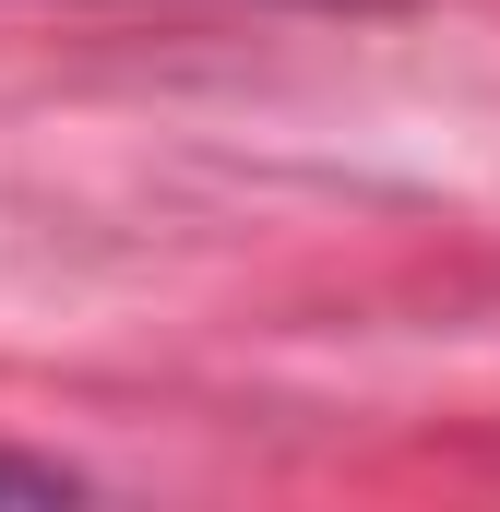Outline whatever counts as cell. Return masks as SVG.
Returning <instances> with one entry per match:
<instances>
[{
    "instance_id": "cell-1",
    "label": "cell",
    "mask_w": 500,
    "mask_h": 512,
    "mask_svg": "<svg viewBox=\"0 0 500 512\" xmlns=\"http://www.w3.org/2000/svg\"><path fill=\"white\" fill-rule=\"evenodd\" d=\"M84 477L72 465H36V453H0V501H72Z\"/></svg>"
}]
</instances>
